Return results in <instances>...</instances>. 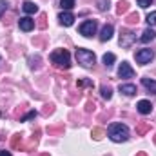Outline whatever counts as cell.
<instances>
[{"label": "cell", "instance_id": "cell-1", "mask_svg": "<svg viewBox=\"0 0 156 156\" xmlns=\"http://www.w3.org/2000/svg\"><path fill=\"white\" fill-rule=\"evenodd\" d=\"M107 134H109V138H111L113 142H116V144L127 142V140H129V127H127V125H123V123L115 122V123H111V125H109Z\"/></svg>", "mask_w": 156, "mask_h": 156}, {"label": "cell", "instance_id": "cell-2", "mask_svg": "<svg viewBox=\"0 0 156 156\" xmlns=\"http://www.w3.org/2000/svg\"><path fill=\"white\" fill-rule=\"evenodd\" d=\"M51 62L58 67H64V69H69L71 67V55L69 51L66 49H56L51 53Z\"/></svg>", "mask_w": 156, "mask_h": 156}, {"label": "cell", "instance_id": "cell-3", "mask_svg": "<svg viewBox=\"0 0 156 156\" xmlns=\"http://www.w3.org/2000/svg\"><path fill=\"white\" fill-rule=\"evenodd\" d=\"M76 60H78V64H80V66H83V67H93V66H94V62H96V56H94V53H93V51L78 47V49H76Z\"/></svg>", "mask_w": 156, "mask_h": 156}, {"label": "cell", "instance_id": "cell-4", "mask_svg": "<svg viewBox=\"0 0 156 156\" xmlns=\"http://www.w3.org/2000/svg\"><path fill=\"white\" fill-rule=\"evenodd\" d=\"M96 33V20H85V22H82L80 24V35H83V37H93Z\"/></svg>", "mask_w": 156, "mask_h": 156}, {"label": "cell", "instance_id": "cell-5", "mask_svg": "<svg viewBox=\"0 0 156 156\" xmlns=\"http://www.w3.org/2000/svg\"><path fill=\"white\" fill-rule=\"evenodd\" d=\"M153 56H154L153 49H140V51H136V55H134L136 62H138V64H142V66L149 64V62L153 60Z\"/></svg>", "mask_w": 156, "mask_h": 156}, {"label": "cell", "instance_id": "cell-6", "mask_svg": "<svg viewBox=\"0 0 156 156\" xmlns=\"http://www.w3.org/2000/svg\"><path fill=\"white\" fill-rule=\"evenodd\" d=\"M118 76L120 78H133L134 76V69L127 62H122L120 67H118Z\"/></svg>", "mask_w": 156, "mask_h": 156}, {"label": "cell", "instance_id": "cell-7", "mask_svg": "<svg viewBox=\"0 0 156 156\" xmlns=\"http://www.w3.org/2000/svg\"><path fill=\"white\" fill-rule=\"evenodd\" d=\"M58 20H60V24H62V26L69 27V26H73V22H75V15H73V13H69V11H64V13H60V15H58Z\"/></svg>", "mask_w": 156, "mask_h": 156}, {"label": "cell", "instance_id": "cell-8", "mask_svg": "<svg viewBox=\"0 0 156 156\" xmlns=\"http://www.w3.org/2000/svg\"><path fill=\"white\" fill-rule=\"evenodd\" d=\"M134 40H136L134 33H131V31H123L122 37H120V45H122V47H129Z\"/></svg>", "mask_w": 156, "mask_h": 156}, {"label": "cell", "instance_id": "cell-9", "mask_svg": "<svg viewBox=\"0 0 156 156\" xmlns=\"http://www.w3.org/2000/svg\"><path fill=\"white\" fill-rule=\"evenodd\" d=\"M18 26H20V29H22V31H26V33H27V31H31V29L35 27V20H31L29 16H22V18L18 20Z\"/></svg>", "mask_w": 156, "mask_h": 156}, {"label": "cell", "instance_id": "cell-10", "mask_svg": "<svg viewBox=\"0 0 156 156\" xmlns=\"http://www.w3.org/2000/svg\"><path fill=\"white\" fill-rule=\"evenodd\" d=\"M136 109H138L140 115H149V113L153 111V104H151L149 100H140L138 105H136Z\"/></svg>", "mask_w": 156, "mask_h": 156}, {"label": "cell", "instance_id": "cell-11", "mask_svg": "<svg viewBox=\"0 0 156 156\" xmlns=\"http://www.w3.org/2000/svg\"><path fill=\"white\" fill-rule=\"evenodd\" d=\"M113 33H115V27H113L111 24L104 26V27H102V33H100V40H102V42H107V40H111Z\"/></svg>", "mask_w": 156, "mask_h": 156}, {"label": "cell", "instance_id": "cell-12", "mask_svg": "<svg viewBox=\"0 0 156 156\" xmlns=\"http://www.w3.org/2000/svg\"><path fill=\"white\" fill-rule=\"evenodd\" d=\"M120 93L125 94V96H134L136 94V87L133 83H122L120 85Z\"/></svg>", "mask_w": 156, "mask_h": 156}, {"label": "cell", "instance_id": "cell-13", "mask_svg": "<svg viewBox=\"0 0 156 156\" xmlns=\"http://www.w3.org/2000/svg\"><path fill=\"white\" fill-rule=\"evenodd\" d=\"M156 38V31L154 29H145L144 33H142V37H140V42H144V44H147V42H151V40Z\"/></svg>", "mask_w": 156, "mask_h": 156}, {"label": "cell", "instance_id": "cell-14", "mask_svg": "<svg viewBox=\"0 0 156 156\" xmlns=\"http://www.w3.org/2000/svg\"><path fill=\"white\" fill-rule=\"evenodd\" d=\"M22 9H24V13H27V15H35L37 11H38V5L35 4V2H24V5H22Z\"/></svg>", "mask_w": 156, "mask_h": 156}, {"label": "cell", "instance_id": "cell-15", "mask_svg": "<svg viewBox=\"0 0 156 156\" xmlns=\"http://www.w3.org/2000/svg\"><path fill=\"white\" fill-rule=\"evenodd\" d=\"M142 83H144V87H145L147 91H151V93H154V94H156V80H151V78H142Z\"/></svg>", "mask_w": 156, "mask_h": 156}, {"label": "cell", "instance_id": "cell-16", "mask_svg": "<svg viewBox=\"0 0 156 156\" xmlns=\"http://www.w3.org/2000/svg\"><path fill=\"white\" fill-rule=\"evenodd\" d=\"M102 60H104V64H105V66H107V67H111V66H113V64H115V60H116V56H115V55H113V53H105V55H104V58H102Z\"/></svg>", "mask_w": 156, "mask_h": 156}, {"label": "cell", "instance_id": "cell-17", "mask_svg": "<svg viewBox=\"0 0 156 156\" xmlns=\"http://www.w3.org/2000/svg\"><path fill=\"white\" fill-rule=\"evenodd\" d=\"M100 93H102V96H104L105 100H111V96H113V91H111V87H107V85H102Z\"/></svg>", "mask_w": 156, "mask_h": 156}, {"label": "cell", "instance_id": "cell-18", "mask_svg": "<svg viewBox=\"0 0 156 156\" xmlns=\"http://www.w3.org/2000/svg\"><path fill=\"white\" fill-rule=\"evenodd\" d=\"M60 5H62L66 11H69V9L75 7V0H60Z\"/></svg>", "mask_w": 156, "mask_h": 156}, {"label": "cell", "instance_id": "cell-19", "mask_svg": "<svg viewBox=\"0 0 156 156\" xmlns=\"http://www.w3.org/2000/svg\"><path fill=\"white\" fill-rule=\"evenodd\" d=\"M147 24H149V26H156V11H153V13L147 15Z\"/></svg>", "mask_w": 156, "mask_h": 156}, {"label": "cell", "instance_id": "cell-20", "mask_svg": "<svg viewBox=\"0 0 156 156\" xmlns=\"http://www.w3.org/2000/svg\"><path fill=\"white\" fill-rule=\"evenodd\" d=\"M125 11H127V2H120V4H118L116 13L118 15H122V13H125Z\"/></svg>", "mask_w": 156, "mask_h": 156}, {"label": "cell", "instance_id": "cell-21", "mask_svg": "<svg viewBox=\"0 0 156 156\" xmlns=\"http://www.w3.org/2000/svg\"><path fill=\"white\" fill-rule=\"evenodd\" d=\"M7 5H9V4H7L5 0H0V18H2V15L5 13V9H7Z\"/></svg>", "mask_w": 156, "mask_h": 156}, {"label": "cell", "instance_id": "cell-22", "mask_svg": "<svg viewBox=\"0 0 156 156\" xmlns=\"http://www.w3.org/2000/svg\"><path fill=\"white\" fill-rule=\"evenodd\" d=\"M151 4H153V0H138V5H140V7H144V9H145V7H149Z\"/></svg>", "mask_w": 156, "mask_h": 156}, {"label": "cell", "instance_id": "cell-23", "mask_svg": "<svg viewBox=\"0 0 156 156\" xmlns=\"http://www.w3.org/2000/svg\"><path fill=\"white\" fill-rule=\"evenodd\" d=\"M98 9H100V11L109 9V2H98Z\"/></svg>", "mask_w": 156, "mask_h": 156}, {"label": "cell", "instance_id": "cell-24", "mask_svg": "<svg viewBox=\"0 0 156 156\" xmlns=\"http://www.w3.org/2000/svg\"><path fill=\"white\" fill-rule=\"evenodd\" d=\"M37 116V111H31L29 115H26V116L22 118V122H27V120H31V118H35Z\"/></svg>", "mask_w": 156, "mask_h": 156}, {"label": "cell", "instance_id": "cell-25", "mask_svg": "<svg viewBox=\"0 0 156 156\" xmlns=\"http://www.w3.org/2000/svg\"><path fill=\"white\" fill-rule=\"evenodd\" d=\"M83 85H93V82H89V80H78V87H83Z\"/></svg>", "mask_w": 156, "mask_h": 156}, {"label": "cell", "instance_id": "cell-26", "mask_svg": "<svg viewBox=\"0 0 156 156\" xmlns=\"http://www.w3.org/2000/svg\"><path fill=\"white\" fill-rule=\"evenodd\" d=\"M93 134H94V138H96V140H100V138H102V131H100V129H94V131H93Z\"/></svg>", "mask_w": 156, "mask_h": 156}, {"label": "cell", "instance_id": "cell-27", "mask_svg": "<svg viewBox=\"0 0 156 156\" xmlns=\"http://www.w3.org/2000/svg\"><path fill=\"white\" fill-rule=\"evenodd\" d=\"M129 22H138V15H131L129 16Z\"/></svg>", "mask_w": 156, "mask_h": 156}, {"label": "cell", "instance_id": "cell-28", "mask_svg": "<svg viewBox=\"0 0 156 156\" xmlns=\"http://www.w3.org/2000/svg\"><path fill=\"white\" fill-rule=\"evenodd\" d=\"M0 156H11L9 151H0Z\"/></svg>", "mask_w": 156, "mask_h": 156}]
</instances>
